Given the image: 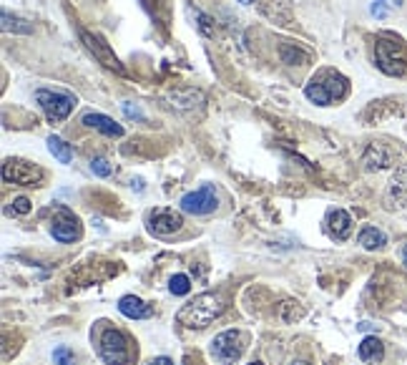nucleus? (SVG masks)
<instances>
[{
    "label": "nucleus",
    "instance_id": "nucleus-16",
    "mask_svg": "<svg viewBox=\"0 0 407 365\" xmlns=\"http://www.w3.org/2000/svg\"><path fill=\"white\" fill-rule=\"evenodd\" d=\"M81 121L86 124L89 129H96V131L106 134V136H113V138H121L123 136V129L118 126L113 119L104 116V114H86Z\"/></svg>",
    "mask_w": 407,
    "mask_h": 365
},
{
    "label": "nucleus",
    "instance_id": "nucleus-11",
    "mask_svg": "<svg viewBox=\"0 0 407 365\" xmlns=\"http://www.w3.org/2000/svg\"><path fill=\"white\" fill-rule=\"evenodd\" d=\"M81 40L86 43V48H89L91 53L96 55V61H99V63H104L106 68H111V71H116V73H121V71H123L121 63H118V58H116V55L111 53V48L104 43V40L99 38V36L89 33V31H81Z\"/></svg>",
    "mask_w": 407,
    "mask_h": 365
},
{
    "label": "nucleus",
    "instance_id": "nucleus-26",
    "mask_svg": "<svg viewBox=\"0 0 407 365\" xmlns=\"http://www.w3.org/2000/svg\"><path fill=\"white\" fill-rule=\"evenodd\" d=\"M13 212H16V214H28V212H30V200L18 197V200L13 202Z\"/></svg>",
    "mask_w": 407,
    "mask_h": 365
},
{
    "label": "nucleus",
    "instance_id": "nucleus-9",
    "mask_svg": "<svg viewBox=\"0 0 407 365\" xmlns=\"http://www.w3.org/2000/svg\"><path fill=\"white\" fill-rule=\"evenodd\" d=\"M216 205H219V200H216V192L211 184H203L196 192H189L182 197V212H186V214H211Z\"/></svg>",
    "mask_w": 407,
    "mask_h": 365
},
{
    "label": "nucleus",
    "instance_id": "nucleus-33",
    "mask_svg": "<svg viewBox=\"0 0 407 365\" xmlns=\"http://www.w3.org/2000/svg\"><path fill=\"white\" fill-rule=\"evenodd\" d=\"M252 365H262V363H252Z\"/></svg>",
    "mask_w": 407,
    "mask_h": 365
},
{
    "label": "nucleus",
    "instance_id": "nucleus-13",
    "mask_svg": "<svg viewBox=\"0 0 407 365\" xmlns=\"http://www.w3.org/2000/svg\"><path fill=\"white\" fill-rule=\"evenodd\" d=\"M350 232H352V217L345 209H332L327 214V234L337 242H342V239L350 237Z\"/></svg>",
    "mask_w": 407,
    "mask_h": 365
},
{
    "label": "nucleus",
    "instance_id": "nucleus-4",
    "mask_svg": "<svg viewBox=\"0 0 407 365\" xmlns=\"http://www.w3.org/2000/svg\"><path fill=\"white\" fill-rule=\"evenodd\" d=\"M35 101H38V106L43 109L45 119H48L50 124H61L63 119H68V114H71L73 106H76V96L66 94V91L40 89L35 91Z\"/></svg>",
    "mask_w": 407,
    "mask_h": 365
},
{
    "label": "nucleus",
    "instance_id": "nucleus-2",
    "mask_svg": "<svg viewBox=\"0 0 407 365\" xmlns=\"http://www.w3.org/2000/svg\"><path fill=\"white\" fill-rule=\"evenodd\" d=\"M347 94V78L340 76V73H322L319 78H312L304 89V96L309 101H314L317 106H330L332 101L342 99Z\"/></svg>",
    "mask_w": 407,
    "mask_h": 365
},
{
    "label": "nucleus",
    "instance_id": "nucleus-23",
    "mask_svg": "<svg viewBox=\"0 0 407 365\" xmlns=\"http://www.w3.org/2000/svg\"><path fill=\"white\" fill-rule=\"evenodd\" d=\"M53 363L55 365H73L76 363V355H73V350L66 348V345H58V348L53 350Z\"/></svg>",
    "mask_w": 407,
    "mask_h": 365
},
{
    "label": "nucleus",
    "instance_id": "nucleus-29",
    "mask_svg": "<svg viewBox=\"0 0 407 365\" xmlns=\"http://www.w3.org/2000/svg\"><path fill=\"white\" fill-rule=\"evenodd\" d=\"M385 3H387V0H377V3H374V6H372V13H374V16H377V18H382V16H385V13H387Z\"/></svg>",
    "mask_w": 407,
    "mask_h": 365
},
{
    "label": "nucleus",
    "instance_id": "nucleus-5",
    "mask_svg": "<svg viewBox=\"0 0 407 365\" xmlns=\"http://www.w3.org/2000/svg\"><path fill=\"white\" fill-rule=\"evenodd\" d=\"M99 353L106 365H128V360H131L128 340L123 338V332L116 330V327H106V330L101 332Z\"/></svg>",
    "mask_w": 407,
    "mask_h": 365
},
{
    "label": "nucleus",
    "instance_id": "nucleus-30",
    "mask_svg": "<svg viewBox=\"0 0 407 365\" xmlns=\"http://www.w3.org/2000/svg\"><path fill=\"white\" fill-rule=\"evenodd\" d=\"M149 365H174V363H171L169 358H164V355H161V358H154V360H151Z\"/></svg>",
    "mask_w": 407,
    "mask_h": 365
},
{
    "label": "nucleus",
    "instance_id": "nucleus-19",
    "mask_svg": "<svg viewBox=\"0 0 407 365\" xmlns=\"http://www.w3.org/2000/svg\"><path fill=\"white\" fill-rule=\"evenodd\" d=\"M48 149H50V154L55 156V159L61 161V164H68V161L73 159V151H71V146L63 141V138H58V136H50L48 138Z\"/></svg>",
    "mask_w": 407,
    "mask_h": 365
},
{
    "label": "nucleus",
    "instance_id": "nucleus-28",
    "mask_svg": "<svg viewBox=\"0 0 407 365\" xmlns=\"http://www.w3.org/2000/svg\"><path fill=\"white\" fill-rule=\"evenodd\" d=\"M123 111H126V116H128V119H138V121H143V114L138 111V106L123 104Z\"/></svg>",
    "mask_w": 407,
    "mask_h": 365
},
{
    "label": "nucleus",
    "instance_id": "nucleus-3",
    "mask_svg": "<svg viewBox=\"0 0 407 365\" xmlns=\"http://www.w3.org/2000/svg\"><path fill=\"white\" fill-rule=\"evenodd\" d=\"M374 63L387 76H402L407 71V50L395 40L380 38L374 43Z\"/></svg>",
    "mask_w": 407,
    "mask_h": 365
},
{
    "label": "nucleus",
    "instance_id": "nucleus-14",
    "mask_svg": "<svg viewBox=\"0 0 407 365\" xmlns=\"http://www.w3.org/2000/svg\"><path fill=\"white\" fill-rule=\"evenodd\" d=\"M362 164L367 172H380V169H387L392 164V151L382 144H369L367 151L362 156Z\"/></svg>",
    "mask_w": 407,
    "mask_h": 365
},
{
    "label": "nucleus",
    "instance_id": "nucleus-25",
    "mask_svg": "<svg viewBox=\"0 0 407 365\" xmlns=\"http://www.w3.org/2000/svg\"><path fill=\"white\" fill-rule=\"evenodd\" d=\"M194 16L199 18V28H201V33L214 36V28H211V18H206L203 13H199V11H194Z\"/></svg>",
    "mask_w": 407,
    "mask_h": 365
},
{
    "label": "nucleus",
    "instance_id": "nucleus-27",
    "mask_svg": "<svg viewBox=\"0 0 407 365\" xmlns=\"http://www.w3.org/2000/svg\"><path fill=\"white\" fill-rule=\"evenodd\" d=\"M171 99H182V96H179V94H171ZM194 101H201V94H194V91H189L182 106H184V109H189V106H196Z\"/></svg>",
    "mask_w": 407,
    "mask_h": 365
},
{
    "label": "nucleus",
    "instance_id": "nucleus-10",
    "mask_svg": "<svg viewBox=\"0 0 407 365\" xmlns=\"http://www.w3.org/2000/svg\"><path fill=\"white\" fill-rule=\"evenodd\" d=\"M182 224H184L182 214L174 209H156V212H151V217H149V232L159 234V237H169V234L179 232Z\"/></svg>",
    "mask_w": 407,
    "mask_h": 365
},
{
    "label": "nucleus",
    "instance_id": "nucleus-6",
    "mask_svg": "<svg viewBox=\"0 0 407 365\" xmlns=\"http://www.w3.org/2000/svg\"><path fill=\"white\" fill-rule=\"evenodd\" d=\"M244 348H247V335L239 330H226L221 335H216L214 343H211V353L219 363L224 365H234L239 358L244 355Z\"/></svg>",
    "mask_w": 407,
    "mask_h": 365
},
{
    "label": "nucleus",
    "instance_id": "nucleus-24",
    "mask_svg": "<svg viewBox=\"0 0 407 365\" xmlns=\"http://www.w3.org/2000/svg\"><path fill=\"white\" fill-rule=\"evenodd\" d=\"M91 172H94L96 177H111V174H113V164H108L104 156H99V159L91 161Z\"/></svg>",
    "mask_w": 407,
    "mask_h": 365
},
{
    "label": "nucleus",
    "instance_id": "nucleus-32",
    "mask_svg": "<svg viewBox=\"0 0 407 365\" xmlns=\"http://www.w3.org/2000/svg\"><path fill=\"white\" fill-rule=\"evenodd\" d=\"M289 365H309V363H304V360H292Z\"/></svg>",
    "mask_w": 407,
    "mask_h": 365
},
{
    "label": "nucleus",
    "instance_id": "nucleus-7",
    "mask_svg": "<svg viewBox=\"0 0 407 365\" xmlns=\"http://www.w3.org/2000/svg\"><path fill=\"white\" fill-rule=\"evenodd\" d=\"M43 169L35 164H28L23 159H6L3 164V179L13 184H21V187H38L43 182Z\"/></svg>",
    "mask_w": 407,
    "mask_h": 365
},
{
    "label": "nucleus",
    "instance_id": "nucleus-18",
    "mask_svg": "<svg viewBox=\"0 0 407 365\" xmlns=\"http://www.w3.org/2000/svg\"><path fill=\"white\" fill-rule=\"evenodd\" d=\"M385 242H387L385 232L377 227H364L362 232H359V244H362L364 249H380L385 247Z\"/></svg>",
    "mask_w": 407,
    "mask_h": 365
},
{
    "label": "nucleus",
    "instance_id": "nucleus-8",
    "mask_svg": "<svg viewBox=\"0 0 407 365\" xmlns=\"http://www.w3.org/2000/svg\"><path fill=\"white\" fill-rule=\"evenodd\" d=\"M50 234L58 242H76L81 237V224H78L76 214L66 207H55L53 217H50Z\"/></svg>",
    "mask_w": 407,
    "mask_h": 365
},
{
    "label": "nucleus",
    "instance_id": "nucleus-31",
    "mask_svg": "<svg viewBox=\"0 0 407 365\" xmlns=\"http://www.w3.org/2000/svg\"><path fill=\"white\" fill-rule=\"evenodd\" d=\"M402 265L407 267V244H405V249H402Z\"/></svg>",
    "mask_w": 407,
    "mask_h": 365
},
{
    "label": "nucleus",
    "instance_id": "nucleus-12",
    "mask_svg": "<svg viewBox=\"0 0 407 365\" xmlns=\"http://www.w3.org/2000/svg\"><path fill=\"white\" fill-rule=\"evenodd\" d=\"M385 202L390 209H400V207L407 205V164L395 169V174L390 179V187H387Z\"/></svg>",
    "mask_w": 407,
    "mask_h": 365
},
{
    "label": "nucleus",
    "instance_id": "nucleus-17",
    "mask_svg": "<svg viewBox=\"0 0 407 365\" xmlns=\"http://www.w3.org/2000/svg\"><path fill=\"white\" fill-rule=\"evenodd\" d=\"M359 360H364V363H380L382 358H385V345H382L380 338H374V335H369V338H364L362 343H359Z\"/></svg>",
    "mask_w": 407,
    "mask_h": 365
},
{
    "label": "nucleus",
    "instance_id": "nucleus-20",
    "mask_svg": "<svg viewBox=\"0 0 407 365\" xmlns=\"http://www.w3.org/2000/svg\"><path fill=\"white\" fill-rule=\"evenodd\" d=\"M3 31H16V33H30L33 28L28 26L23 18H16L11 13H3Z\"/></svg>",
    "mask_w": 407,
    "mask_h": 365
},
{
    "label": "nucleus",
    "instance_id": "nucleus-15",
    "mask_svg": "<svg viewBox=\"0 0 407 365\" xmlns=\"http://www.w3.org/2000/svg\"><path fill=\"white\" fill-rule=\"evenodd\" d=\"M118 310H121V315L131 317V320H146V317L154 315V307L143 303L141 298H133V295H126V298L118 300Z\"/></svg>",
    "mask_w": 407,
    "mask_h": 365
},
{
    "label": "nucleus",
    "instance_id": "nucleus-1",
    "mask_svg": "<svg viewBox=\"0 0 407 365\" xmlns=\"http://www.w3.org/2000/svg\"><path fill=\"white\" fill-rule=\"evenodd\" d=\"M224 312V300L214 293H203L199 298H194L191 303H186L182 310L177 312V322L189 330H203L209 327L216 317Z\"/></svg>",
    "mask_w": 407,
    "mask_h": 365
},
{
    "label": "nucleus",
    "instance_id": "nucleus-22",
    "mask_svg": "<svg viewBox=\"0 0 407 365\" xmlns=\"http://www.w3.org/2000/svg\"><path fill=\"white\" fill-rule=\"evenodd\" d=\"M191 290V283H189L186 275H174L169 283V293L171 295H186Z\"/></svg>",
    "mask_w": 407,
    "mask_h": 365
},
{
    "label": "nucleus",
    "instance_id": "nucleus-21",
    "mask_svg": "<svg viewBox=\"0 0 407 365\" xmlns=\"http://www.w3.org/2000/svg\"><path fill=\"white\" fill-rule=\"evenodd\" d=\"M279 53H281V61H284V63H297V66H302V63L309 61V55L304 53V50L292 48V45H281Z\"/></svg>",
    "mask_w": 407,
    "mask_h": 365
}]
</instances>
